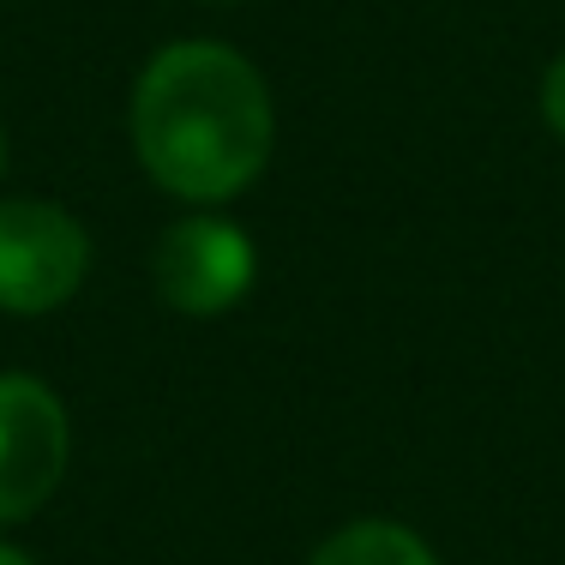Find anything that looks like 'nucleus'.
<instances>
[{
    "mask_svg": "<svg viewBox=\"0 0 565 565\" xmlns=\"http://www.w3.org/2000/svg\"><path fill=\"white\" fill-rule=\"evenodd\" d=\"M271 90L223 43H169L132 90V151L174 199H235L271 163Z\"/></svg>",
    "mask_w": 565,
    "mask_h": 565,
    "instance_id": "nucleus-1",
    "label": "nucleus"
},
{
    "mask_svg": "<svg viewBox=\"0 0 565 565\" xmlns=\"http://www.w3.org/2000/svg\"><path fill=\"white\" fill-rule=\"evenodd\" d=\"M90 271V235L43 199L0 205V313H49L73 301Z\"/></svg>",
    "mask_w": 565,
    "mask_h": 565,
    "instance_id": "nucleus-2",
    "label": "nucleus"
},
{
    "mask_svg": "<svg viewBox=\"0 0 565 565\" xmlns=\"http://www.w3.org/2000/svg\"><path fill=\"white\" fill-rule=\"evenodd\" d=\"M66 476V409L31 373H0V523L31 518Z\"/></svg>",
    "mask_w": 565,
    "mask_h": 565,
    "instance_id": "nucleus-3",
    "label": "nucleus"
},
{
    "mask_svg": "<svg viewBox=\"0 0 565 565\" xmlns=\"http://www.w3.org/2000/svg\"><path fill=\"white\" fill-rule=\"evenodd\" d=\"M253 271H259V253H253L247 228L223 223V217H186L163 228L157 241V295L181 313H223L241 295L253 289Z\"/></svg>",
    "mask_w": 565,
    "mask_h": 565,
    "instance_id": "nucleus-4",
    "label": "nucleus"
},
{
    "mask_svg": "<svg viewBox=\"0 0 565 565\" xmlns=\"http://www.w3.org/2000/svg\"><path fill=\"white\" fill-rule=\"evenodd\" d=\"M313 565H439L427 554L422 535H409L403 523H349L326 547L313 554Z\"/></svg>",
    "mask_w": 565,
    "mask_h": 565,
    "instance_id": "nucleus-5",
    "label": "nucleus"
},
{
    "mask_svg": "<svg viewBox=\"0 0 565 565\" xmlns=\"http://www.w3.org/2000/svg\"><path fill=\"white\" fill-rule=\"evenodd\" d=\"M542 115H547V127L565 139V55L547 66V85H542Z\"/></svg>",
    "mask_w": 565,
    "mask_h": 565,
    "instance_id": "nucleus-6",
    "label": "nucleus"
},
{
    "mask_svg": "<svg viewBox=\"0 0 565 565\" xmlns=\"http://www.w3.org/2000/svg\"><path fill=\"white\" fill-rule=\"evenodd\" d=\"M0 565H31V559H24L19 547H7V542H0Z\"/></svg>",
    "mask_w": 565,
    "mask_h": 565,
    "instance_id": "nucleus-7",
    "label": "nucleus"
},
{
    "mask_svg": "<svg viewBox=\"0 0 565 565\" xmlns=\"http://www.w3.org/2000/svg\"><path fill=\"white\" fill-rule=\"evenodd\" d=\"M0 169H7V139H0Z\"/></svg>",
    "mask_w": 565,
    "mask_h": 565,
    "instance_id": "nucleus-8",
    "label": "nucleus"
}]
</instances>
